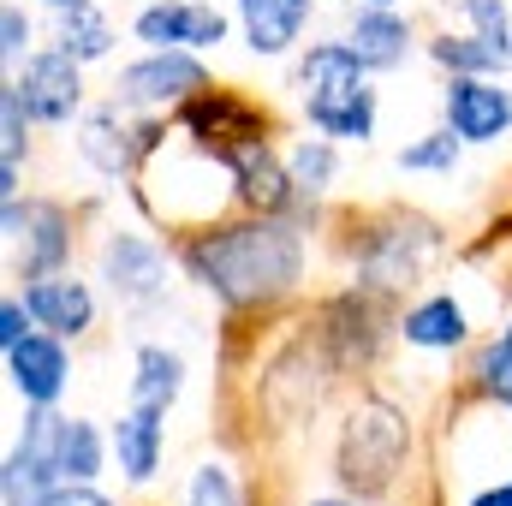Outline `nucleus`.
<instances>
[{"label":"nucleus","instance_id":"7c9ffc66","mask_svg":"<svg viewBox=\"0 0 512 506\" xmlns=\"http://www.w3.org/2000/svg\"><path fill=\"white\" fill-rule=\"evenodd\" d=\"M459 18H465L477 36H489L495 48L512 54V6L507 0H459Z\"/></svg>","mask_w":512,"mask_h":506},{"label":"nucleus","instance_id":"5701e85b","mask_svg":"<svg viewBox=\"0 0 512 506\" xmlns=\"http://www.w3.org/2000/svg\"><path fill=\"white\" fill-rule=\"evenodd\" d=\"M114 459V435L96 417H66L60 429V483H102Z\"/></svg>","mask_w":512,"mask_h":506},{"label":"nucleus","instance_id":"c756f323","mask_svg":"<svg viewBox=\"0 0 512 506\" xmlns=\"http://www.w3.org/2000/svg\"><path fill=\"white\" fill-rule=\"evenodd\" d=\"M30 54H36V18H30L18 0H6V6H0V66L18 72Z\"/></svg>","mask_w":512,"mask_h":506},{"label":"nucleus","instance_id":"c9c22d12","mask_svg":"<svg viewBox=\"0 0 512 506\" xmlns=\"http://www.w3.org/2000/svg\"><path fill=\"white\" fill-rule=\"evenodd\" d=\"M298 506H364L358 495H310V501H298Z\"/></svg>","mask_w":512,"mask_h":506},{"label":"nucleus","instance_id":"c85d7f7f","mask_svg":"<svg viewBox=\"0 0 512 506\" xmlns=\"http://www.w3.org/2000/svg\"><path fill=\"white\" fill-rule=\"evenodd\" d=\"M30 108H24V96H18V84L6 78L0 84V161H24L30 155Z\"/></svg>","mask_w":512,"mask_h":506},{"label":"nucleus","instance_id":"7ed1b4c3","mask_svg":"<svg viewBox=\"0 0 512 506\" xmlns=\"http://www.w3.org/2000/svg\"><path fill=\"white\" fill-rule=\"evenodd\" d=\"M370 78L376 72L352 54L346 36L304 42L298 60H292V90H298L304 126L334 137V143H370L376 120H382V90Z\"/></svg>","mask_w":512,"mask_h":506},{"label":"nucleus","instance_id":"f3484780","mask_svg":"<svg viewBox=\"0 0 512 506\" xmlns=\"http://www.w3.org/2000/svg\"><path fill=\"white\" fill-rule=\"evenodd\" d=\"M108 435H114V465H120V477H126L131 489H149V483L161 477V465H167V411L131 399L126 411L108 423Z\"/></svg>","mask_w":512,"mask_h":506},{"label":"nucleus","instance_id":"f257e3e1","mask_svg":"<svg viewBox=\"0 0 512 506\" xmlns=\"http://www.w3.org/2000/svg\"><path fill=\"white\" fill-rule=\"evenodd\" d=\"M310 227H316V197H304L292 215L245 209V221H215L203 233H185L173 256L227 310H274L310 274Z\"/></svg>","mask_w":512,"mask_h":506},{"label":"nucleus","instance_id":"412c9836","mask_svg":"<svg viewBox=\"0 0 512 506\" xmlns=\"http://www.w3.org/2000/svg\"><path fill=\"white\" fill-rule=\"evenodd\" d=\"M423 54L447 72V78H459V72H483V78H501L512 66V54L507 48H495L489 36H477L471 24L465 30H435L429 42H423Z\"/></svg>","mask_w":512,"mask_h":506},{"label":"nucleus","instance_id":"393cba45","mask_svg":"<svg viewBox=\"0 0 512 506\" xmlns=\"http://www.w3.org/2000/svg\"><path fill=\"white\" fill-rule=\"evenodd\" d=\"M60 489V471L42 465L36 453H24L18 441L6 447V465H0V506H48Z\"/></svg>","mask_w":512,"mask_h":506},{"label":"nucleus","instance_id":"f704fd0d","mask_svg":"<svg viewBox=\"0 0 512 506\" xmlns=\"http://www.w3.org/2000/svg\"><path fill=\"white\" fill-rule=\"evenodd\" d=\"M24 197V161H0V203Z\"/></svg>","mask_w":512,"mask_h":506},{"label":"nucleus","instance_id":"dca6fc26","mask_svg":"<svg viewBox=\"0 0 512 506\" xmlns=\"http://www.w3.org/2000/svg\"><path fill=\"white\" fill-rule=\"evenodd\" d=\"M340 36L352 42V54H358L376 78H382V72H399V66L417 54V24H411V12H399V6H364V0H352Z\"/></svg>","mask_w":512,"mask_h":506},{"label":"nucleus","instance_id":"aec40b11","mask_svg":"<svg viewBox=\"0 0 512 506\" xmlns=\"http://www.w3.org/2000/svg\"><path fill=\"white\" fill-rule=\"evenodd\" d=\"M185 381H191V364H185V352H173L167 340H137V346H131V399H137V405L173 411L179 393H185Z\"/></svg>","mask_w":512,"mask_h":506},{"label":"nucleus","instance_id":"423d86ee","mask_svg":"<svg viewBox=\"0 0 512 506\" xmlns=\"http://www.w3.org/2000/svg\"><path fill=\"white\" fill-rule=\"evenodd\" d=\"M161 143H167V114H126L120 102L84 108V120L72 126L78 161H84L96 179H108L114 191H120V179H131Z\"/></svg>","mask_w":512,"mask_h":506},{"label":"nucleus","instance_id":"473e14b6","mask_svg":"<svg viewBox=\"0 0 512 506\" xmlns=\"http://www.w3.org/2000/svg\"><path fill=\"white\" fill-rule=\"evenodd\" d=\"M48 506H120V501H114L102 483H60Z\"/></svg>","mask_w":512,"mask_h":506},{"label":"nucleus","instance_id":"4c0bfd02","mask_svg":"<svg viewBox=\"0 0 512 506\" xmlns=\"http://www.w3.org/2000/svg\"><path fill=\"white\" fill-rule=\"evenodd\" d=\"M364 6H399V0H364Z\"/></svg>","mask_w":512,"mask_h":506},{"label":"nucleus","instance_id":"1a4fd4ad","mask_svg":"<svg viewBox=\"0 0 512 506\" xmlns=\"http://www.w3.org/2000/svg\"><path fill=\"white\" fill-rule=\"evenodd\" d=\"M209 66L191 48H143L126 60L108 84V102H120L126 114H179L197 90H209Z\"/></svg>","mask_w":512,"mask_h":506},{"label":"nucleus","instance_id":"0eeeda50","mask_svg":"<svg viewBox=\"0 0 512 506\" xmlns=\"http://www.w3.org/2000/svg\"><path fill=\"white\" fill-rule=\"evenodd\" d=\"M173 262H179V256H167V245H161L155 233L108 227L102 245H96V280H102V292H108L120 310L143 316V310H161V304H167V292H173Z\"/></svg>","mask_w":512,"mask_h":506},{"label":"nucleus","instance_id":"a211bd4d","mask_svg":"<svg viewBox=\"0 0 512 506\" xmlns=\"http://www.w3.org/2000/svg\"><path fill=\"white\" fill-rule=\"evenodd\" d=\"M316 0H239V36L256 60H286L304 48Z\"/></svg>","mask_w":512,"mask_h":506},{"label":"nucleus","instance_id":"b1692460","mask_svg":"<svg viewBox=\"0 0 512 506\" xmlns=\"http://www.w3.org/2000/svg\"><path fill=\"white\" fill-rule=\"evenodd\" d=\"M286 167H292V185L322 203V197L334 191V179H340V143L304 126V137L286 143Z\"/></svg>","mask_w":512,"mask_h":506},{"label":"nucleus","instance_id":"4be33fe9","mask_svg":"<svg viewBox=\"0 0 512 506\" xmlns=\"http://www.w3.org/2000/svg\"><path fill=\"white\" fill-rule=\"evenodd\" d=\"M114 42H120V30H114V18L96 0L90 6H72V12H54V48H66L78 66L114 60Z\"/></svg>","mask_w":512,"mask_h":506},{"label":"nucleus","instance_id":"e433bc0d","mask_svg":"<svg viewBox=\"0 0 512 506\" xmlns=\"http://www.w3.org/2000/svg\"><path fill=\"white\" fill-rule=\"evenodd\" d=\"M48 12H72V6H90V0H42Z\"/></svg>","mask_w":512,"mask_h":506},{"label":"nucleus","instance_id":"bb28decb","mask_svg":"<svg viewBox=\"0 0 512 506\" xmlns=\"http://www.w3.org/2000/svg\"><path fill=\"white\" fill-rule=\"evenodd\" d=\"M465 149H471V143L453 126H435V131H423V137H411V143H399V149H393V167H399V173H453Z\"/></svg>","mask_w":512,"mask_h":506},{"label":"nucleus","instance_id":"20e7f679","mask_svg":"<svg viewBox=\"0 0 512 506\" xmlns=\"http://www.w3.org/2000/svg\"><path fill=\"white\" fill-rule=\"evenodd\" d=\"M405 459H411V417L382 393H364L340 423L334 483L358 501H376V495H393V483L405 477Z\"/></svg>","mask_w":512,"mask_h":506},{"label":"nucleus","instance_id":"58836bf2","mask_svg":"<svg viewBox=\"0 0 512 506\" xmlns=\"http://www.w3.org/2000/svg\"><path fill=\"white\" fill-rule=\"evenodd\" d=\"M507 78H512V66H507Z\"/></svg>","mask_w":512,"mask_h":506},{"label":"nucleus","instance_id":"4468645a","mask_svg":"<svg viewBox=\"0 0 512 506\" xmlns=\"http://www.w3.org/2000/svg\"><path fill=\"white\" fill-rule=\"evenodd\" d=\"M18 292H24V304H30L36 328L60 334V340H72V346L96 334V286H90L78 268H54V274H36V280H24Z\"/></svg>","mask_w":512,"mask_h":506},{"label":"nucleus","instance_id":"39448f33","mask_svg":"<svg viewBox=\"0 0 512 506\" xmlns=\"http://www.w3.org/2000/svg\"><path fill=\"white\" fill-rule=\"evenodd\" d=\"M441 256V227L423 221V215H387V221H370L364 239L352 245V280L370 286V292H405L429 274V262Z\"/></svg>","mask_w":512,"mask_h":506},{"label":"nucleus","instance_id":"2eb2a0df","mask_svg":"<svg viewBox=\"0 0 512 506\" xmlns=\"http://www.w3.org/2000/svg\"><path fill=\"white\" fill-rule=\"evenodd\" d=\"M0 358H6V387H12V399H24V405H60V399H66V387H72V340L36 328L30 340H18V346L0 352Z\"/></svg>","mask_w":512,"mask_h":506},{"label":"nucleus","instance_id":"9b49d317","mask_svg":"<svg viewBox=\"0 0 512 506\" xmlns=\"http://www.w3.org/2000/svg\"><path fill=\"white\" fill-rule=\"evenodd\" d=\"M227 36H233V18L215 0H149L131 18V42H143V48H191V54H209Z\"/></svg>","mask_w":512,"mask_h":506},{"label":"nucleus","instance_id":"6ab92c4d","mask_svg":"<svg viewBox=\"0 0 512 506\" xmlns=\"http://www.w3.org/2000/svg\"><path fill=\"white\" fill-rule=\"evenodd\" d=\"M393 334L411 346V352H465L471 346V310L459 292H429L417 298L411 310H399Z\"/></svg>","mask_w":512,"mask_h":506},{"label":"nucleus","instance_id":"72a5a7b5","mask_svg":"<svg viewBox=\"0 0 512 506\" xmlns=\"http://www.w3.org/2000/svg\"><path fill=\"white\" fill-rule=\"evenodd\" d=\"M465 506H512V477H495V483H483L477 495Z\"/></svg>","mask_w":512,"mask_h":506},{"label":"nucleus","instance_id":"f03ea898","mask_svg":"<svg viewBox=\"0 0 512 506\" xmlns=\"http://www.w3.org/2000/svg\"><path fill=\"white\" fill-rule=\"evenodd\" d=\"M131 203H137L149 221L173 227V233H203V227H215V221L239 203V179H233V167H227L221 149L179 137V143H161V149L137 167Z\"/></svg>","mask_w":512,"mask_h":506},{"label":"nucleus","instance_id":"a878e982","mask_svg":"<svg viewBox=\"0 0 512 506\" xmlns=\"http://www.w3.org/2000/svg\"><path fill=\"white\" fill-rule=\"evenodd\" d=\"M471 393H477L483 405H501L512 417V322H501V328L483 340V352H477V364H471Z\"/></svg>","mask_w":512,"mask_h":506},{"label":"nucleus","instance_id":"cd10ccee","mask_svg":"<svg viewBox=\"0 0 512 506\" xmlns=\"http://www.w3.org/2000/svg\"><path fill=\"white\" fill-rule=\"evenodd\" d=\"M185 506H245L233 465H227V459H203V465L191 471V483H185Z\"/></svg>","mask_w":512,"mask_h":506},{"label":"nucleus","instance_id":"6e6552de","mask_svg":"<svg viewBox=\"0 0 512 506\" xmlns=\"http://www.w3.org/2000/svg\"><path fill=\"white\" fill-rule=\"evenodd\" d=\"M0 239H6L12 280H36V274L72 268L78 221L54 197H12V203H0Z\"/></svg>","mask_w":512,"mask_h":506},{"label":"nucleus","instance_id":"2f4dec72","mask_svg":"<svg viewBox=\"0 0 512 506\" xmlns=\"http://www.w3.org/2000/svg\"><path fill=\"white\" fill-rule=\"evenodd\" d=\"M36 334V316H30V304H24V292H6L0 298V352H12L18 340H30Z\"/></svg>","mask_w":512,"mask_h":506},{"label":"nucleus","instance_id":"ddd939ff","mask_svg":"<svg viewBox=\"0 0 512 506\" xmlns=\"http://www.w3.org/2000/svg\"><path fill=\"white\" fill-rule=\"evenodd\" d=\"M173 131L191 137V143H209V149H233V143H251V137H274V120L251 96H233V90L209 84L173 114Z\"/></svg>","mask_w":512,"mask_h":506},{"label":"nucleus","instance_id":"9d476101","mask_svg":"<svg viewBox=\"0 0 512 506\" xmlns=\"http://www.w3.org/2000/svg\"><path fill=\"white\" fill-rule=\"evenodd\" d=\"M30 108L36 126H78L84 120V66L66 54V48H36L18 72H6Z\"/></svg>","mask_w":512,"mask_h":506},{"label":"nucleus","instance_id":"f8f14e48","mask_svg":"<svg viewBox=\"0 0 512 506\" xmlns=\"http://www.w3.org/2000/svg\"><path fill=\"white\" fill-rule=\"evenodd\" d=\"M441 126H453L471 149H489L512 131V84L507 78H483V72H459L441 84Z\"/></svg>","mask_w":512,"mask_h":506}]
</instances>
